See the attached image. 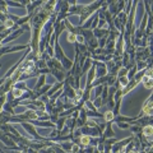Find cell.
<instances>
[{
  "label": "cell",
  "instance_id": "4",
  "mask_svg": "<svg viewBox=\"0 0 153 153\" xmlns=\"http://www.w3.org/2000/svg\"><path fill=\"white\" fill-rule=\"evenodd\" d=\"M142 82H143V86L145 89H152L153 88V79L149 78V76H143V79H142Z\"/></svg>",
  "mask_w": 153,
  "mask_h": 153
},
{
  "label": "cell",
  "instance_id": "8",
  "mask_svg": "<svg viewBox=\"0 0 153 153\" xmlns=\"http://www.w3.org/2000/svg\"><path fill=\"white\" fill-rule=\"evenodd\" d=\"M51 74H54L56 76V79L59 82H63L64 81V78H65V75H64V73L61 72V70H56V69H51Z\"/></svg>",
  "mask_w": 153,
  "mask_h": 153
},
{
  "label": "cell",
  "instance_id": "14",
  "mask_svg": "<svg viewBox=\"0 0 153 153\" xmlns=\"http://www.w3.org/2000/svg\"><path fill=\"white\" fill-rule=\"evenodd\" d=\"M68 42L69 43H75L76 42V33H68Z\"/></svg>",
  "mask_w": 153,
  "mask_h": 153
},
{
  "label": "cell",
  "instance_id": "6",
  "mask_svg": "<svg viewBox=\"0 0 153 153\" xmlns=\"http://www.w3.org/2000/svg\"><path fill=\"white\" fill-rule=\"evenodd\" d=\"M79 145H83V147H87V145L91 144V137L89 135H81V138H79Z\"/></svg>",
  "mask_w": 153,
  "mask_h": 153
},
{
  "label": "cell",
  "instance_id": "1",
  "mask_svg": "<svg viewBox=\"0 0 153 153\" xmlns=\"http://www.w3.org/2000/svg\"><path fill=\"white\" fill-rule=\"evenodd\" d=\"M142 112H143V115L145 116H152L153 114V103H152V97L149 96V98L145 102V105L142 108Z\"/></svg>",
  "mask_w": 153,
  "mask_h": 153
},
{
  "label": "cell",
  "instance_id": "13",
  "mask_svg": "<svg viewBox=\"0 0 153 153\" xmlns=\"http://www.w3.org/2000/svg\"><path fill=\"white\" fill-rule=\"evenodd\" d=\"M14 21H12V19H6L5 22H4V28L5 30H10L12 27H14Z\"/></svg>",
  "mask_w": 153,
  "mask_h": 153
},
{
  "label": "cell",
  "instance_id": "2",
  "mask_svg": "<svg viewBox=\"0 0 153 153\" xmlns=\"http://www.w3.org/2000/svg\"><path fill=\"white\" fill-rule=\"evenodd\" d=\"M21 124H22V126H23L24 129L31 134V135H33L35 138H37V139H41V137L37 135V133H36V129H35L33 125H31V124H27V123H21Z\"/></svg>",
  "mask_w": 153,
  "mask_h": 153
},
{
  "label": "cell",
  "instance_id": "17",
  "mask_svg": "<svg viewBox=\"0 0 153 153\" xmlns=\"http://www.w3.org/2000/svg\"><path fill=\"white\" fill-rule=\"evenodd\" d=\"M23 153H28V152H25V151H24V152H23Z\"/></svg>",
  "mask_w": 153,
  "mask_h": 153
},
{
  "label": "cell",
  "instance_id": "12",
  "mask_svg": "<svg viewBox=\"0 0 153 153\" xmlns=\"http://www.w3.org/2000/svg\"><path fill=\"white\" fill-rule=\"evenodd\" d=\"M103 105H105V102L102 101L101 97H97L96 100H94V102H93V106L96 107V108H100L101 106H103Z\"/></svg>",
  "mask_w": 153,
  "mask_h": 153
},
{
  "label": "cell",
  "instance_id": "5",
  "mask_svg": "<svg viewBox=\"0 0 153 153\" xmlns=\"http://www.w3.org/2000/svg\"><path fill=\"white\" fill-rule=\"evenodd\" d=\"M127 83H129V78H127V76H121V78H118V87H119V89L125 88V87L127 86Z\"/></svg>",
  "mask_w": 153,
  "mask_h": 153
},
{
  "label": "cell",
  "instance_id": "15",
  "mask_svg": "<svg viewBox=\"0 0 153 153\" xmlns=\"http://www.w3.org/2000/svg\"><path fill=\"white\" fill-rule=\"evenodd\" d=\"M118 126L120 127V129H129L130 127L129 124H125V123H118Z\"/></svg>",
  "mask_w": 153,
  "mask_h": 153
},
{
  "label": "cell",
  "instance_id": "16",
  "mask_svg": "<svg viewBox=\"0 0 153 153\" xmlns=\"http://www.w3.org/2000/svg\"><path fill=\"white\" fill-rule=\"evenodd\" d=\"M127 153H139V152H138L137 149H133V151H129V152H127Z\"/></svg>",
  "mask_w": 153,
  "mask_h": 153
},
{
  "label": "cell",
  "instance_id": "9",
  "mask_svg": "<svg viewBox=\"0 0 153 153\" xmlns=\"http://www.w3.org/2000/svg\"><path fill=\"white\" fill-rule=\"evenodd\" d=\"M12 96H13V98H21L22 96H23V93H24V91H22V89H19V88H17V87H13L12 88Z\"/></svg>",
  "mask_w": 153,
  "mask_h": 153
},
{
  "label": "cell",
  "instance_id": "10",
  "mask_svg": "<svg viewBox=\"0 0 153 153\" xmlns=\"http://www.w3.org/2000/svg\"><path fill=\"white\" fill-rule=\"evenodd\" d=\"M115 119V115L112 114V111H106L105 112V115H103V120H105V123H111L112 120Z\"/></svg>",
  "mask_w": 153,
  "mask_h": 153
},
{
  "label": "cell",
  "instance_id": "11",
  "mask_svg": "<svg viewBox=\"0 0 153 153\" xmlns=\"http://www.w3.org/2000/svg\"><path fill=\"white\" fill-rule=\"evenodd\" d=\"M127 69L126 68H124V67H121L119 69V72H118V78H121V76H127Z\"/></svg>",
  "mask_w": 153,
  "mask_h": 153
},
{
  "label": "cell",
  "instance_id": "3",
  "mask_svg": "<svg viewBox=\"0 0 153 153\" xmlns=\"http://www.w3.org/2000/svg\"><path fill=\"white\" fill-rule=\"evenodd\" d=\"M142 133H143V137H152L153 134V126L151 125V124H148V125H144L143 127H142Z\"/></svg>",
  "mask_w": 153,
  "mask_h": 153
},
{
  "label": "cell",
  "instance_id": "7",
  "mask_svg": "<svg viewBox=\"0 0 153 153\" xmlns=\"http://www.w3.org/2000/svg\"><path fill=\"white\" fill-rule=\"evenodd\" d=\"M45 82H46V75L45 74H40L38 81H37V83H36V87H35V91H38L42 86H45Z\"/></svg>",
  "mask_w": 153,
  "mask_h": 153
}]
</instances>
